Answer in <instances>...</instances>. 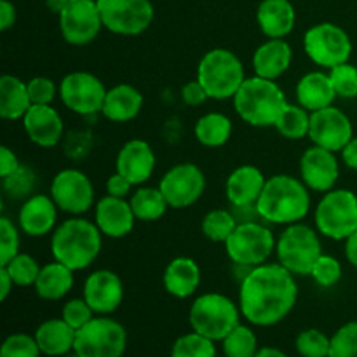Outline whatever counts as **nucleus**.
I'll use <instances>...</instances> for the list:
<instances>
[{
  "label": "nucleus",
  "mask_w": 357,
  "mask_h": 357,
  "mask_svg": "<svg viewBox=\"0 0 357 357\" xmlns=\"http://www.w3.org/2000/svg\"><path fill=\"white\" fill-rule=\"evenodd\" d=\"M296 100L305 110H321L333 105L337 100V93L331 84L330 73L326 72H309L296 84Z\"/></svg>",
  "instance_id": "nucleus-29"
},
{
  "label": "nucleus",
  "mask_w": 357,
  "mask_h": 357,
  "mask_svg": "<svg viewBox=\"0 0 357 357\" xmlns=\"http://www.w3.org/2000/svg\"><path fill=\"white\" fill-rule=\"evenodd\" d=\"M65 357H80V356H77L75 352H70V354H68V356H65Z\"/></svg>",
  "instance_id": "nucleus-58"
},
{
  "label": "nucleus",
  "mask_w": 357,
  "mask_h": 357,
  "mask_svg": "<svg viewBox=\"0 0 357 357\" xmlns=\"http://www.w3.org/2000/svg\"><path fill=\"white\" fill-rule=\"evenodd\" d=\"M20 229L28 237H42L54 232L58 225V206L51 195L33 194L24 199L17 213Z\"/></svg>",
  "instance_id": "nucleus-23"
},
{
  "label": "nucleus",
  "mask_w": 357,
  "mask_h": 357,
  "mask_svg": "<svg viewBox=\"0 0 357 357\" xmlns=\"http://www.w3.org/2000/svg\"><path fill=\"white\" fill-rule=\"evenodd\" d=\"M237 227V220L232 211L229 209H211L208 215L202 218L201 230L206 239L211 243L225 244L227 239L232 236Z\"/></svg>",
  "instance_id": "nucleus-36"
},
{
  "label": "nucleus",
  "mask_w": 357,
  "mask_h": 357,
  "mask_svg": "<svg viewBox=\"0 0 357 357\" xmlns=\"http://www.w3.org/2000/svg\"><path fill=\"white\" fill-rule=\"evenodd\" d=\"M49 195L58 209L80 216L94 206V187L89 176L80 169H63L52 178Z\"/></svg>",
  "instance_id": "nucleus-14"
},
{
  "label": "nucleus",
  "mask_w": 357,
  "mask_h": 357,
  "mask_svg": "<svg viewBox=\"0 0 357 357\" xmlns=\"http://www.w3.org/2000/svg\"><path fill=\"white\" fill-rule=\"evenodd\" d=\"M96 316L94 310L91 309L89 303L84 298H72L63 305L61 317L73 328V330H80L82 326H86L93 317Z\"/></svg>",
  "instance_id": "nucleus-47"
},
{
  "label": "nucleus",
  "mask_w": 357,
  "mask_h": 357,
  "mask_svg": "<svg viewBox=\"0 0 357 357\" xmlns=\"http://www.w3.org/2000/svg\"><path fill=\"white\" fill-rule=\"evenodd\" d=\"M261 220L274 225L298 223L309 215L310 194L302 178L291 174H274L267 178L264 192L257 202Z\"/></svg>",
  "instance_id": "nucleus-2"
},
{
  "label": "nucleus",
  "mask_w": 357,
  "mask_h": 357,
  "mask_svg": "<svg viewBox=\"0 0 357 357\" xmlns=\"http://www.w3.org/2000/svg\"><path fill=\"white\" fill-rule=\"evenodd\" d=\"M309 138L312 145L337 153L354 138V128L349 115L331 105L310 114Z\"/></svg>",
  "instance_id": "nucleus-17"
},
{
  "label": "nucleus",
  "mask_w": 357,
  "mask_h": 357,
  "mask_svg": "<svg viewBox=\"0 0 357 357\" xmlns=\"http://www.w3.org/2000/svg\"><path fill=\"white\" fill-rule=\"evenodd\" d=\"M340 153L345 166H347L349 169L357 171V136H354V138L344 146V150H342Z\"/></svg>",
  "instance_id": "nucleus-53"
},
{
  "label": "nucleus",
  "mask_w": 357,
  "mask_h": 357,
  "mask_svg": "<svg viewBox=\"0 0 357 357\" xmlns=\"http://www.w3.org/2000/svg\"><path fill=\"white\" fill-rule=\"evenodd\" d=\"M160 192L173 209H187L202 197L206 190V176L199 166L181 162L167 169L159 183Z\"/></svg>",
  "instance_id": "nucleus-15"
},
{
  "label": "nucleus",
  "mask_w": 357,
  "mask_h": 357,
  "mask_svg": "<svg viewBox=\"0 0 357 357\" xmlns=\"http://www.w3.org/2000/svg\"><path fill=\"white\" fill-rule=\"evenodd\" d=\"M135 185L128 180V178L122 176L121 173L115 171L114 174H110L105 183V188H107V195H112V197L119 199H128V195H131V190Z\"/></svg>",
  "instance_id": "nucleus-50"
},
{
  "label": "nucleus",
  "mask_w": 357,
  "mask_h": 357,
  "mask_svg": "<svg viewBox=\"0 0 357 357\" xmlns=\"http://www.w3.org/2000/svg\"><path fill=\"white\" fill-rule=\"evenodd\" d=\"M288 105L284 91L278 80L248 77L234 96V108L241 121L253 128H274Z\"/></svg>",
  "instance_id": "nucleus-4"
},
{
  "label": "nucleus",
  "mask_w": 357,
  "mask_h": 357,
  "mask_svg": "<svg viewBox=\"0 0 357 357\" xmlns=\"http://www.w3.org/2000/svg\"><path fill=\"white\" fill-rule=\"evenodd\" d=\"M255 357H288V356H286L284 352L278 347H261V349H258L257 356Z\"/></svg>",
  "instance_id": "nucleus-57"
},
{
  "label": "nucleus",
  "mask_w": 357,
  "mask_h": 357,
  "mask_svg": "<svg viewBox=\"0 0 357 357\" xmlns=\"http://www.w3.org/2000/svg\"><path fill=\"white\" fill-rule=\"evenodd\" d=\"M20 255V230L7 216L0 218V267Z\"/></svg>",
  "instance_id": "nucleus-46"
},
{
  "label": "nucleus",
  "mask_w": 357,
  "mask_h": 357,
  "mask_svg": "<svg viewBox=\"0 0 357 357\" xmlns=\"http://www.w3.org/2000/svg\"><path fill=\"white\" fill-rule=\"evenodd\" d=\"M293 63V49L284 38H268L258 45L253 54L255 75L278 80L284 75Z\"/></svg>",
  "instance_id": "nucleus-25"
},
{
  "label": "nucleus",
  "mask_w": 357,
  "mask_h": 357,
  "mask_svg": "<svg viewBox=\"0 0 357 357\" xmlns=\"http://www.w3.org/2000/svg\"><path fill=\"white\" fill-rule=\"evenodd\" d=\"M103 234L98 225L82 216H72L54 229L51 236V255L56 261L73 272L84 271L101 253Z\"/></svg>",
  "instance_id": "nucleus-3"
},
{
  "label": "nucleus",
  "mask_w": 357,
  "mask_h": 357,
  "mask_svg": "<svg viewBox=\"0 0 357 357\" xmlns=\"http://www.w3.org/2000/svg\"><path fill=\"white\" fill-rule=\"evenodd\" d=\"M21 122L28 139L40 149H52L61 142L65 126L52 105H31Z\"/></svg>",
  "instance_id": "nucleus-21"
},
{
  "label": "nucleus",
  "mask_w": 357,
  "mask_h": 357,
  "mask_svg": "<svg viewBox=\"0 0 357 357\" xmlns=\"http://www.w3.org/2000/svg\"><path fill=\"white\" fill-rule=\"evenodd\" d=\"M195 79L204 86L209 100H234L248 79L244 65L236 52L216 47L206 52L197 65Z\"/></svg>",
  "instance_id": "nucleus-5"
},
{
  "label": "nucleus",
  "mask_w": 357,
  "mask_h": 357,
  "mask_svg": "<svg viewBox=\"0 0 357 357\" xmlns=\"http://www.w3.org/2000/svg\"><path fill=\"white\" fill-rule=\"evenodd\" d=\"M58 17L61 37L66 44L77 47L96 40L103 28L96 0H70Z\"/></svg>",
  "instance_id": "nucleus-16"
},
{
  "label": "nucleus",
  "mask_w": 357,
  "mask_h": 357,
  "mask_svg": "<svg viewBox=\"0 0 357 357\" xmlns=\"http://www.w3.org/2000/svg\"><path fill=\"white\" fill-rule=\"evenodd\" d=\"M239 303L222 293H204L192 302L188 310L190 328L213 342H222L241 324Z\"/></svg>",
  "instance_id": "nucleus-6"
},
{
  "label": "nucleus",
  "mask_w": 357,
  "mask_h": 357,
  "mask_svg": "<svg viewBox=\"0 0 357 357\" xmlns=\"http://www.w3.org/2000/svg\"><path fill=\"white\" fill-rule=\"evenodd\" d=\"M267 178L253 164H243L229 174L225 183L227 199L232 206H257Z\"/></svg>",
  "instance_id": "nucleus-24"
},
{
  "label": "nucleus",
  "mask_w": 357,
  "mask_h": 357,
  "mask_svg": "<svg viewBox=\"0 0 357 357\" xmlns=\"http://www.w3.org/2000/svg\"><path fill=\"white\" fill-rule=\"evenodd\" d=\"M143 94L131 84H117L107 91L101 114L112 122H129L139 115Z\"/></svg>",
  "instance_id": "nucleus-30"
},
{
  "label": "nucleus",
  "mask_w": 357,
  "mask_h": 357,
  "mask_svg": "<svg viewBox=\"0 0 357 357\" xmlns=\"http://www.w3.org/2000/svg\"><path fill=\"white\" fill-rule=\"evenodd\" d=\"M298 300L295 275L281 264L253 267L239 286V309L253 326H275L289 316Z\"/></svg>",
  "instance_id": "nucleus-1"
},
{
  "label": "nucleus",
  "mask_w": 357,
  "mask_h": 357,
  "mask_svg": "<svg viewBox=\"0 0 357 357\" xmlns=\"http://www.w3.org/2000/svg\"><path fill=\"white\" fill-rule=\"evenodd\" d=\"M162 284L174 298H190L201 284V267L190 257L173 258L164 268Z\"/></svg>",
  "instance_id": "nucleus-26"
},
{
  "label": "nucleus",
  "mask_w": 357,
  "mask_h": 357,
  "mask_svg": "<svg viewBox=\"0 0 357 357\" xmlns=\"http://www.w3.org/2000/svg\"><path fill=\"white\" fill-rule=\"evenodd\" d=\"M314 222L321 236L345 241L357 230V195L347 188L326 192L317 202Z\"/></svg>",
  "instance_id": "nucleus-8"
},
{
  "label": "nucleus",
  "mask_w": 357,
  "mask_h": 357,
  "mask_svg": "<svg viewBox=\"0 0 357 357\" xmlns=\"http://www.w3.org/2000/svg\"><path fill=\"white\" fill-rule=\"evenodd\" d=\"M278 261L293 275H310V271L323 255L317 229L305 223H291L282 230L275 244Z\"/></svg>",
  "instance_id": "nucleus-7"
},
{
  "label": "nucleus",
  "mask_w": 357,
  "mask_h": 357,
  "mask_svg": "<svg viewBox=\"0 0 357 357\" xmlns=\"http://www.w3.org/2000/svg\"><path fill=\"white\" fill-rule=\"evenodd\" d=\"M28 93L33 105H51L59 96V86L49 77L37 75L28 80Z\"/></svg>",
  "instance_id": "nucleus-48"
},
{
  "label": "nucleus",
  "mask_w": 357,
  "mask_h": 357,
  "mask_svg": "<svg viewBox=\"0 0 357 357\" xmlns=\"http://www.w3.org/2000/svg\"><path fill=\"white\" fill-rule=\"evenodd\" d=\"M107 87L91 72H72L59 82V100L77 115H94L103 110Z\"/></svg>",
  "instance_id": "nucleus-13"
},
{
  "label": "nucleus",
  "mask_w": 357,
  "mask_h": 357,
  "mask_svg": "<svg viewBox=\"0 0 357 357\" xmlns=\"http://www.w3.org/2000/svg\"><path fill=\"white\" fill-rule=\"evenodd\" d=\"M181 100L187 107H201L206 100H209L204 86L197 79L190 80L181 87Z\"/></svg>",
  "instance_id": "nucleus-49"
},
{
  "label": "nucleus",
  "mask_w": 357,
  "mask_h": 357,
  "mask_svg": "<svg viewBox=\"0 0 357 357\" xmlns=\"http://www.w3.org/2000/svg\"><path fill=\"white\" fill-rule=\"evenodd\" d=\"M14 286L16 284H14L13 278L9 275V272H7L3 267H0V300H2V302H6L7 296L10 295V291H13Z\"/></svg>",
  "instance_id": "nucleus-54"
},
{
  "label": "nucleus",
  "mask_w": 357,
  "mask_h": 357,
  "mask_svg": "<svg viewBox=\"0 0 357 357\" xmlns=\"http://www.w3.org/2000/svg\"><path fill=\"white\" fill-rule=\"evenodd\" d=\"M195 139L208 149H220L227 145L232 136V121L220 112H209L195 122Z\"/></svg>",
  "instance_id": "nucleus-33"
},
{
  "label": "nucleus",
  "mask_w": 357,
  "mask_h": 357,
  "mask_svg": "<svg viewBox=\"0 0 357 357\" xmlns=\"http://www.w3.org/2000/svg\"><path fill=\"white\" fill-rule=\"evenodd\" d=\"M103 28L115 35L136 37L153 23V3L150 0H96Z\"/></svg>",
  "instance_id": "nucleus-12"
},
{
  "label": "nucleus",
  "mask_w": 357,
  "mask_h": 357,
  "mask_svg": "<svg viewBox=\"0 0 357 357\" xmlns=\"http://www.w3.org/2000/svg\"><path fill=\"white\" fill-rule=\"evenodd\" d=\"M275 244H278V239L264 223H237L232 236L227 239L225 251L227 257L237 267L253 268L267 264L268 257L275 251Z\"/></svg>",
  "instance_id": "nucleus-10"
},
{
  "label": "nucleus",
  "mask_w": 357,
  "mask_h": 357,
  "mask_svg": "<svg viewBox=\"0 0 357 357\" xmlns=\"http://www.w3.org/2000/svg\"><path fill=\"white\" fill-rule=\"evenodd\" d=\"M331 337L316 328L300 331L295 340V349L302 357H330Z\"/></svg>",
  "instance_id": "nucleus-39"
},
{
  "label": "nucleus",
  "mask_w": 357,
  "mask_h": 357,
  "mask_svg": "<svg viewBox=\"0 0 357 357\" xmlns=\"http://www.w3.org/2000/svg\"><path fill=\"white\" fill-rule=\"evenodd\" d=\"M129 202H131L136 220L139 222H157L166 215L169 208L159 187H139L138 190L132 192Z\"/></svg>",
  "instance_id": "nucleus-34"
},
{
  "label": "nucleus",
  "mask_w": 357,
  "mask_h": 357,
  "mask_svg": "<svg viewBox=\"0 0 357 357\" xmlns=\"http://www.w3.org/2000/svg\"><path fill=\"white\" fill-rule=\"evenodd\" d=\"M35 185H37V176L33 169L23 164L13 174L2 178V187L10 199H28L33 195Z\"/></svg>",
  "instance_id": "nucleus-41"
},
{
  "label": "nucleus",
  "mask_w": 357,
  "mask_h": 357,
  "mask_svg": "<svg viewBox=\"0 0 357 357\" xmlns=\"http://www.w3.org/2000/svg\"><path fill=\"white\" fill-rule=\"evenodd\" d=\"M257 21L265 37L284 38L295 28L296 10L289 0H261Z\"/></svg>",
  "instance_id": "nucleus-27"
},
{
  "label": "nucleus",
  "mask_w": 357,
  "mask_h": 357,
  "mask_svg": "<svg viewBox=\"0 0 357 357\" xmlns=\"http://www.w3.org/2000/svg\"><path fill=\"white\" fill-rule=\"evenodd\" d=\"M155 152L145 139H129L121 146L115 160V171L128 178L135 187H142L155 171Z\"/></svg>",
  "instance_id": "nucleus-20"
},
{
  "label": "nucleus",
  "mask_w": 357,
  "mask_h": 357,
  "mask_svg": "<svg viewBox=\"0 0 357 357\" xmlns=\"http://www.w3.org/2000/svg\"><path fill=\"white\" fill-rule=\"evenodd\" d=\"M340 176V164L337 153L323 146L312 145L300 157V178L314 192L333 190Z\"/></svg>",
  "instance_id": "nucleus-18"
},
{
  "label": "nucleus",
  "mask_w": 357,
  "mask_h": 357,
  "mask_svg": "<svg viewBox=\"0 0 357 357\" xmlns=\"http://www.w3.org/2000/svg\"><path fill=\"white\" fill-rule=\"evenodd\" d=\"M82 298L96 316H110L124 302V282L114 271H94L84 282Z\"/></svg>",
  "instance_id": "nucleus-19"
},
{
  "label": "nucleus",
  "mask_w": 357,
  "mask_h": 357,
  "mask_svg": "<svg viewBox=\"0 0 357 357\" xmlns=\"http://www.w3.org/2000/svg\"><path fill=\"white\" fill-rule=\"evenodd\" d=\"M136 216L128 199L105 195L94 204V223L105 237L122 239L135 229Z\"/></svg>",
  "instance_id": "nucleus-22"
},
{
  "label": "nucleus",
  "mask_w": 357,
  "mask_h": 357,
  "mask_svg": "<svg viewBox=\"0 0 357 357\" xmlns=\"http://www.w3.org/2000/svg\"><path fill=\"white\" fill-rule=\"evenodd\" d=\"M344 275V268L342 264L331 255H321L319 260L316 261V265L310 271V278L316 281L317 286L321 288H331V286L338 284Z\"/></svg>",
  "instance_id": "nucleus-44"
},
{
  "label": "nucleus",
  "mask_w": 357,
  "mask_h": 357,
  "mask_svg": "<svg viewBox=\"0 0 357 357\" xmlns=\"http://www.w3.org/2000/svg\"><path fill=\"white\" fill-rule=\"evenodd\" d=\"M70 0H45V3H47V9L51 10L52 14H61L63 10H65V7L68 6Z\"/></svg>",
  "instance_id": "nucleus-56"
},
{
  "label": "nucleus",
  "mask_w": 357,
  "mask_h": 357,
  "mask_svg": "<svg viewBox=\"0 0 357 357\" xmlns=\"http://www.w3.org/2000/svg\"><path fill=\"white\" fill-rule=\"evenodd\" d=\"M128 349V331L108 316H94L77 330L73 352L80 357H122Z\"/></svg>",
  "instance_id": "nucleus-9"
},
{
  "label": "nucleus",
  "mask_w": 357,
  "mask_h": 357,
  "mask_svg": "<svg viewBox=\"0 0 357 357\" xmlns=\"http://www.w3.org/2000/svg\"><path fill=\"white\" fill-rule=\"evenodd\" d=\"M40 347L33 335L13 333L3 340L0 357H40Z\"/></svg>",
  "instance_id": "nucleus-45"
},
{
  "label": "nucleus",
  "mask_w": 357,
  "mask_h": 357,
  "mask_svg": "<svg viewBox=\"0 0 357 357\" xmlns=\"http://www.w3.org/2000/svg\"><path fill=\"white\" fill-rule=\"evenodd\" d=\"M225 357H255L258 352V338L246 324L234 328L222 340Z\"/></svg>",
  "instance_id": "nucleus-37"
},
{
  "label": "nucleus",
  "mask_w": 357,
  "mask_h": 357,
  "mask_svg": "<svg viewBox=\"0 0 357 357\" xmlns=\"http://www.w3.org/2000/svg\"><path fill=\"white\" fill-rule=\"evenodd\" d=\"M330 357H357V321L345 323L331 335Z\"/></svg>",
  "instance_id": "nucleus-43"
},
{
  "label": "nucleus",
  "mask_w": 357,
  "mask_h": 357,
  "mask_svg": "<svg viewBox=\"0 0 357 357\" xmlns=\"http://www.w3.org/2000/svg\"><path fill=\"white\" fill-rule=\"evenodd\" d=\"M9 275L13 278L14 284L20 286V288H28V286H33L37 281L38 274H40V265L37 264L33 257L30 255L20 253L13 258L7 265H2Z\"/></svg>",
  "instance_id": "nucleus-40"
},
{
  "label": "nucleus",
  "mask_w": 357,
  "mask_h": 357,
  "mask_svg": "<svg viewBox=\"0 0 357 357\" xmlns=\"http://www.w3.org/2000/svg\"><path fill=\"white\" fill-rule=\"evenodd\" d=\"M16 23V7L10 0H0V30L7 31Z\"/></svg>",
  "instance_id": "nucleus-52"
},
{
  "label": "nucleus",
  "mask_w": 357,
  "mask_h": 357,
  "mask_svg": "<svg viewBox=\"0 0 357 357\" xmlns=\"http://www.w3.org/2000/svg\"><path fill=\"white\" fill-rule=\"evenodd\" d=\"M274 128L278 129L282 138L293 139V142L303 139L305 136H309L310 131V112L305 110L302 105L288 103Z\"/></svg>",
  "instance_id": "nucleus-35"
},
{
  "label": "nucleus",
  "mask_w": 357,
  "mask_h": 357,
  "mask_svg": "<svg viewBox=\"0 0 357 357\" xmlns=\"http://www.w3.org/2000/svg\"><path fill=\"white\" fill-rule=\"evenodd\" d=\"M216 342L192 330L174 340L171 357H216Z\"/></svg>",
  "instance_id": "nucleus-38"
},
{
  "label": "nucleus",
  "mask_w": 357,
  "mask_h": 357,
  "mask_svg": "<svg viewBox=\"0 0 357 357\" xmlns=\"http://www.w3.org/2000/svg\"><path fill=\"white\" fill-rule=\"evenodd\" d=\"M31 105L28 82L9 73L0 77V117L6 121H21Z\"/></svg>",
  "instance_id": "nucleus-31"
},
{
  "label": "nucleus",
  "mask_w": 357,
  "mask_h": 357,
  "mask_svg": "<svg viewBox=\"0 0 357 357\" xmlns=\"http://www.w3.org/2000/svg\"><path fill=\"white\" fill-rule=\"evenodd\" d=\"M345 258L352 267L357 268V230L345 239Z\"/></svg>",
  "instance_id": "nucleus-55"
},
{
  "label": "nucleus",
  "mask_w": 357,
  "mask_h": 357,
  "mask_svg": "<svg viewBox=\"0 0 357 357\" xmlns=\"http://www.w3.org/2000/svg\"><path fill=\"white\" fill-rule=\"evenodd\" d=\"M73 271L59 261H51V264L42 265L40 274L35 281L33 288L38 298L47 300V302H56V300L65 298L73 288Z\"/></svg>",
  "instance_id": "nucleus-32"
},
{
  "label": "nucleus",
  "mask_w": 357,
  "mask_h": 357,
  "mask_svg": "<svg viewBox=\"0 0 357 357\" xmlns=\"http://www.w3.org/2000/svg\"><path fill=\"white\" fill-rule=\"evenodd\" d=\"M21 166L20 159L9 146H0V178H6L13 174Z\"/></svg>",
  "instance_id": "nucleus-51"
},
{
  "label": "nucleus",
  "mask_w": 357,
  "mask_h": 357,
  "mask_svg": "<svg viewBox=\"0 0 357 357\" xmlns=\"http://www.w3.org/2000/svg\"><path fill=\"white\" fill-rule=\"evenodd\" d=\"M328 73H330L337 98H344V100H354V98H357V66L347 61L338 66H333L331 70H328Z\"/></svg>",
  "instance_id": "nucleus-42"
},
{
  "label": "nucleus",
  "mask_w": 357,
  "mask_h": 357,
  "mask_svg": "<svg viewBox=\"0 0 357 357\" xmlns=\"http://www.w3.org/2000/svg\"><path fill=\"white\" fill-rule=\"evenodd\" d=\"M35 340L40 347L42 356L65 357L73 352L77 330H73L63 317L47 319L35 330Z\"/></svg>",
  "instance_id": "nucleus-28"
},
{
  "label": "nucleus",
  "mask_w": 357,
  "mask_h": 357,
  "mask_svg": "<svg viewBox=\"0 0 357 357\" xmlns=\"http://www.w3.org/2000/svg\"><path fill=\"white\" fill-rule=\"evenodd\" d=\"M303 49L317 66L331 70L349 61L352 54V40L338 24L317 23L303 35Z\"/></svg>",
  "instance_id": "nucleus-11"
}]
</instances>
